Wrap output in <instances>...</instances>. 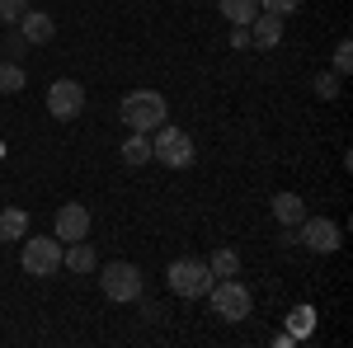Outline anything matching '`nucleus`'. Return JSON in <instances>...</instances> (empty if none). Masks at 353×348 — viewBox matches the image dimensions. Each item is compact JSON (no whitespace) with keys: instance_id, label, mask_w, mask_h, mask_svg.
Instances as JSON below:
<instances>
[{"instance_id":"9b49d317","label":"nucleus","mask_w":353,"mask_h":348,"mask_svg":"<svg viewBox=\"0 0 353 348\" xmlns=\"http://www.w3.org/2000/svg\"><path fill=\"white\" fill-rule=\"evenodd\" d=\"M278 38H283V19H278V14L264 10V14L250 19V48H264V52H269V48H278Z\"/></svg>"},{"instance_id":"4be33fe9","label":"nucleus","mask_w":353,"mask_h":348,"mask_svg":"<svg viewBox=\"0 0 353 348\" xmlns=\"http://www.w3.org/2000/svg\"><path fill=\"white\" fill-rule=\"evenodd\" d=\"M259 10H269V14H278V19H288V14L297 10V0H259Z\"/></svg>"},{"instance_id":"9d476101","label":"nucleus","mask_w":353,"mask_h":348,"mask_svg":"<svg viewBox=\"0 0 353 348\" xmlns=\"http://www.w3.org/2000/svg\"><path fill=\"white\" fill-rule=\"evenodd\" d=\"M19 33H24V43L43 48V43H52V38H57V24H52V14H48V10H24Z\"/></svg>"},{"instance_id":"2eb2a0df","label":"nucleus","mask_w":353,"mask_h":348,"mask_svg":"<svg viewBox=\"0 0 353 348\" xmlns=\"http://www.w3.org/2000/svg\"><path fill=\"white\" fill-rule=\"evenodd\" d=\"M217 10L231 24H250V19L259 14V0H217Z\"/></svg>"},{"instance_id":"7ed1b4c3","label":"nucleus","mask_w":353,"mask_h":348,"mask_svg":"<svg viewBox=\"0 0 353 348\" xmlns=\"http://www.w3.org/2000/svg\"><path fill=\"white\" fill-rule=\"evenodd\" d=\"M99 292L109 296V301H141V268L137 264H123V259H113V264L99 268Z\"/></svg>"},{"instance_id":"20e7f679","label":"nucleus","mask_w":353,"mask_h":348,"mask_svg":"<svg viewBox=\"0 0 353 348\" xmlns=\"http://www.w3.org/2000/svg\"><path fill=\"white\" fill-rule=\"evenodd\" d=\"M165 283H170V292L174 296H208V287H212V268L203 264V259H174L170 264V273H165Z\"/></svg>"},{"instance_id":"4468645a","label":"nucleus","mask_w":353,"mask_h":348,"mask_svg":"<svg viewBox=\"0 0 353 348\" xmlns=\"http://www.w3.org/2000/svg\"><path fill=\"white\" fill-rule=\"evenodd\" d=\"M24 236H28V212L5 207V212H0V240H24Z\"/></svg>"},{"instance_id":"f257e3e1","label":"nucleus","mask_w":353,"mask_h":348,"mask_svg":"<svg viewBox=\"0 0 353 348\" xmlns=\"http://www.w3.org/2000/svg\"><path fill=\"white\" fill-rule=\"evenodd\" d=\"M165 94L161 90H132L123 104H118V118H123V127H132V132H156L165 123Z\"/></svg>"},{"instance_id":"412c9836","label":"nucleus","mask_w":353,"mask_h":348,"mask_svg":"<svg viewBox=\"0 0 353 348\" xmlns=\"http://www.w3.org/2000/svg\"><path fill=\"white\" fill-rule=\"evenodd\" d=\"M24 19V0H0V24H19Z\"/></svg>"},{"instance_id":"aec40b11","label":"nucleus","mask_w":353,"mask_h":348,"mask_svg":"<svg viewBox=\"0 0 353 348\" xmlns=\"http://www.w3.org/2000/svg\"><path fill=\"white\" fill-rule=\"evenodd\" d=\"M334 71H339V76L353 71V43L349 38H339V48H334Z\"/></svg>"},{"instance_id":"5701e85b","label":"nucleus","mask_w":353,"mask_h":348,"mask_svg":"<svg viewBox=\"0 0 353 348\" xmlns=\"http://www.w3.org/2000/svg\"><path fill=\"white\" fill-rule=\"evenodd\" d=\"M231 48H236V52H245V48H250V24H236V28H231Z\"/></svg>"},{"instance_id":"39448f33","label":"nucleus","mask_w":353,"mask_h":348,"mask_svg":"<svg viewBox=\"0 0 353 348\" xmlns=\"http://www.w3.org/2000/svg\"><path fill=\"white\" fill-rule=\"evenodd\" d=\"M208 296H212V311H217L221 320H250V287L245 283H236V278H217L212 287H208Z\"/></svg>"},{"instance_id":"423d86ee","label":"nucleus","mask_w":353,"mask_h":348,"mask_svg":"<svg viewBox=\"0 0 353 348\" xmlns=\"http://www.w3.org/2000/svg\"><path fill=\"white\" fill-rule=\"evenodd\" d=\"M24 273L28 278H52V273H61V240L57 236H28L24 240Z\"/></svg>"},{"instance_id":"1a4fd4ad","label":"nucleus","mask_w":353,"mask_h":348,"mask_svg":"<svg viewBox=\"0 0 353 348\" xmlns=\"http://www.w3.org/2000/svg\"><path fill=\"white\" fill-rule=\"evenodd\" d=\"M90 221H94V216H90L85 203H66V207L57 212V240H61V245L85 240V236H90Z\"/></svg>"},{"instance_id":"b1692460","label":"nucleus","mask_w":353,"mask_h":348,"mask_svg":"<svg viewBox=\"0 0 353 348\" xmlns=\"http://www.w3.org/2000/svg\"><path fill=\"white\" fill-rule=\"evenodd\" d=\"M5 52H10V57L24 52V33H10V38H5Z\"/></svg>"},{"instance_id":"dca6fc26","label":"nucleus","mask_w":353,"mask_h":348,"mask_svg":"<svg viewBox=\"0 0 353 348\" xmlns=\"http://www.w3.org/2000/svg\"><path fill=\"white\" fill-rule=\"evenodd\" d=\"M151 161V136L146 132H132L123 141V165H146Z\"/></svg>"},{"instance_id":"6ab92c4d","label":"nucleus","mask_w":353,"mask_h":348,"mask_svg":"<svg viewBox=\"0 0 353 348\" xmlns=\"http://www.w3.org/2000/svg\"><path fill=\"white\" fill-rule=\"evenodd\" d=\"M339 85H344L339 71H321V76H316V94H321V99H339Z\"/></svg>"},{"instance_id":"f3484780","label":"nucleus","mask_w":353,"mask_h":348,"mask_svg":"<svg viewBox=\"0 0 353 348\" xmlns=\"http://www.w3.org/2000/svg\"><path fill=\"white\" fill-rule=\"evenodd\" d=\"M208 268H212V278H236V273H241V254H236V249H212Z\"/></svg>"},{"instance_id":"f8f14e48","label":"nucleus","mask_w":353,"mask_h":348,"mask_svg":"<svg viewBox=\"0 0 353 348\" xmlns=\"http://www.w3.org/2000/svg\"><path fill=\"white\" fill-rule=\"evenodd\" d=\"M273 216H278V226L297 231V226H301V216H306V203H301L297 193H278V198H273Z\"/></svg>"},{"instance_id":"a211bd4d","label":"nucleus","mask_w":353,"mask_h":348,"mask_svg":"<svg viewBox=\"0 0 353 348\" xmlns=\"http://www.w3.org/2000/svg\"><path fill=\"white\" fill-rule=\"evenodd\" d=\"M24 90V66L10 57V61H0V94H19Z\"/></svg>"},{"instance_id":"6e6552de","label":"nucleus","mask_w":353,"mask_h":348,"mask_svg":"<svg viewBox=\"0 0 353 348\" xmlns=\"http://www.w3.org/2000/svg\"><path fill=\"white\" fill-rule=\"evenodd\" d=\"M48 113L52 118H81L85 113V85L81 81H52L48 85Z\"/></svg>"},{"instance_id":"0eeeda50","label":"nucleus","mask_w":353,"mask_h":348,"mask_svg":"<svg viewBox=\"0 0 353 348\" xmlns=\"http://www.w3.org/2000/svg\"><path fill=\"white\" fill-rule=\"evenodd\" d=\"M297 240L311 249V254H334L339 249V226L330 221V216H301V226H297Z\"/></svg>"},{"instance_id":"ddd939ff","label":"nucleus","mask_w":353,"mask_h":348,"mask_svg":"<svg viewBox=\"0 0 353 348\" xmlns=\"http://www.w3.org/2000/svg\"><path fill=\"white\" fill-rule=\"evenodd\" d=\"M61 264L71 268V273H94L99 259H94V249H90L85 240H71V249H61Z\"/></svg>"},{"instance_id":"f03ea898","label":"nucleus","mask_w":353,"mask_h":348,"mask_svg":"<svg viewBox=\"0 0 353 348\" xmlns=\"http://www.w3.org/2000/svg\"><path fill=\"white\" fill-rule=\"evenodd\" d=\"M151 161L170 165V170H189L193 165V136L184 132V127H156V136H151Z\"/></svg>"}]
</instances>
